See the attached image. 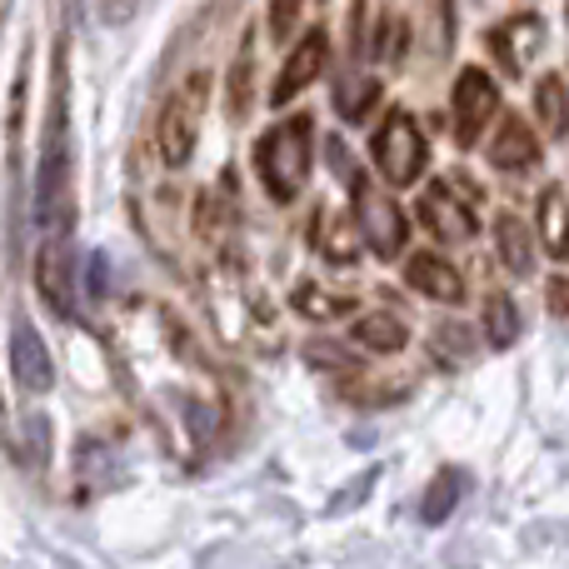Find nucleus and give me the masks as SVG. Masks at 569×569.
<instances>
[{"mask_svg": "<svg viewBox=\"0 0 569 569\" xmlns=\"http://www.w3.org/2000/svg\"><path fill=\"white\" fill-rule=\"evenodd\" d=\"M350 196H355V220H360L365 246H370L380 260H395V256L405 250V240H410V226H405V210L395 206V196L375 190L370 180H365V170L350 180Z\"/></svg>", "mask_w": 569, "mask_h": 569, "instance_id": "obj_4", "label": "nucleus"}, {"mask_svg": "<svg viewBox=\"0 0 569 569\" xmlns=\"http://www.w3.org/2000/svg\"><path fill=\"white\" fill-rule=\"evenodd\" d=\"M36 230L40 240H66L76 230V160H70V116H66V40L56 46L50 110L36 166Z\"/></svg>", "mask_w": 569, "mask_h": 569, "instance_id": "obj_1", "label": "nucleus"}, {"mask_svg": "<svg viewBox=\"0 0 569 569\" xmlns=\"http://www.w3.org/2000/svg\"><path fill=\"white\" fill-rule=\"evenodd\" d=\"M290 310H300L305 320H335V315L355 310V305H350V295H330V290H320V284H295Z\"/></svg>", "mask_w": 569, "mask_h": 569, "instance_id": "obj_21", "label": "nucleus"}, {"mask_svg": "<svg viewBox=\"0 0 569 569\" xmlns=\"http://www.w3.org/2000/svg\"><path fill=\"white\" fill-rule=\"evenodd\" d=\"M370 156L390 186H415V180L425 176V160H430V146H425V136H420V120H415L410 110L395 106L390 116L380 120V130H375Z\"/></svg>", "mask_w": 569, "mask_h": 569, "instance_id": "obj_3", "label": "nucleus"}, {"mask_svg": "<svg viewBox=\"0 0 569 569\" xmlns=\"http://www.w3.org/2000/svg\"><path fill=\"white\" fill-rule=\"evenodd\" d=\"M106 256H90V290H96V295H106L110 290V276H106Z\"/></svg>", "mask_w": 569, "mask_h": 569, "instance_id": "obj_30", "label": "nucleus"}, {"mask_svg": "<svg viewBox=\"0 0 569 569\" xmlns=\"http://www.w3.org/2000/svg\"><path fill=\"white\" fill-rule=\"evenodd\" d=\"M540 240L555 260H569V196L560 186L540 190Z\"/></svg>", "mask_w": 569, "mask_h": 569, "instance_id": "obj_18", "label": "nucleus"}, {"mask_svg": "<svg viewBox=\"0 0 569 569\" xmlns=\"http://www.w3.org/2000/svg\"><path fill=\"white\" fill-rule=\"evenodd\" d=\"M415 216H420L425 230H430L435 240H445V246H460V240H470L475 230H480L475 226L470 200H460L450 186H440V180L420 196V210H415Z\"/></svg>", "mask_w": 569, "mask_h": 569, "instance_id": "obj_8", "label": "nucleus"}, {"mask_svg": "<svg viewBox=\"0 0 569 569\" xmlns=\"http://www.w3.org/2000/svg\"><path fill=\"white\" fill-rule=\"evenodd\" d=\"M305 360H310L315 370H335V375L355 370V355L345 350V345H335V340H310L305 345Z\"/></svg>", "mask_w": 569, "mask_h": 569, "instance_id": "obj_23", "label": "nucleus"}, {"mask_svg": "<svg viewBox=\"0 0 569 569\" xmlns=\"http://www.w3.org/2000/svg\"><path fill=\"white\" fill-rule=\"evenodd\" d=\"M540 40H545L540 16H515V20H505V26L490 30V50L500 56V66L510 70V76H520L525 60L540 50Z\"/></svg>", "mask_w": 569, "mask_h": 569, "instance_id": "obj_13", "label": "nucleus"}, {"mask_svg": "<svg viewBox=\"0 0 569 569\" xmlns=\"http://www.w3.org/2000/svg\"><path fill=\"white\" fill-rule=\"evenodd\" d=\"M360 220H350V216H340V210H320V220L310 226V240H315V250H320L325 260H335V266H350L355 256H360Z\"/></svg>", "mask_w": 569, "mask_h": 569, "instance_id": "obj_14", "label": "nucleus"}, {"mask_svg": "<svg viewBox=\"0 0 569 569\" xmlns=\"http://www.w3.org/2000/svg\"><path fill=\"white\" fill-rule=\"evenodd\" d=\"M196 230L206 240H216L220 230H230V206H226V196H220V190H200V196H196Z\"/></svg>", "mask_w": 569, "mask_h": 569, "instance_id": "obj_22", "label": "nucleus"}, {"mask_svg": "<svg viewBox=\"0 0 569 569\" xmlns=\"http://www.w3.org/2000/svg\"><path fill=\"white\" fill-rule=\"evenodd\" d=\"M535 116H540V126L555 140L569 136V90L560 76H540V86H535Z\"/></svg>", "mask_w": 569, "mask_h": 569, "instance_id": "obj_19", "label": "nucleus"}, {"mask_svg": "<svg viewBox=\"0 0 569 569\" xmlns=\"http://www.w3.org/2000/svg\"><path fill=\"white\" fill-rule=\"evenodd\" d=\"M325 60H330V36H325L320 26L310 30V36H300V46L284 56L276 86H270V106H290L295 96H300L305 86H315V76L325 70Z\"/></svg>", "mask_w": 569, "mask_h": 569, "instance_id": "obj_7", "label": "nucleus"}, {"mask_svg": "<svg viewBox=\"0 0 569 569\" xmlns=\"http://www.w3.org/2000/svg\"><path fill=\"white\" fill-rule=\"evenodd\" d=\"M455 140L460 146H475V136H480L485 126L495 120V110H500V86H495L490 70L470 66L460 70V80H455Z\"/></svg>", "mask_w": 569, "mask_h": 569, "instance_id": "obj_6", "label": "nucleus"}, {"mask_svg": "<svg viewBox=\"0 0 569 569\" xmlns=\"http://www.w3.org/2000/svg\"><path fill=\"white\" fill-rule=\"evenodd\" d=\"M375 100H380V80H360V90H355V96H350V90L340 96V116L345 120H365Z\"/></svg>", "mask_w": 569, "mask_h": 569, "instance_id": "obj_25", "label": "nucleus"}, {"mask_svg": "<svg viewBox=\"0 0 569 569\" xmlns=\"http://www.w3.org/2000/svg\"><path fill=\"white\" fill-rule=\"evenodd\" d=\"M355 340H360V350L400 355L405 345H410V330H405V320H395L390 310H370L355 320Z\"/></svg>", "mask_w": 569, "mask_h": 569, "instance_id": "obj_17", "label": "nucleus"}, {"mask_svg": "<svg viewBox=\"0 0 569 569\" xmlns=\"http://www.w3.org/2000/svg\"><path fill=\"white\" fill-rule=\"evenodd\" d=\"M310 150H315V120L310 116L280 120L276 130H266V136L256 140V170H260V180H266L270 200L290 206V200L300 196L305 180H310Z\"/></svg>", "mask_w": 569, "mask_h": 569, "instance_id": "obj_2", "label": "nucleus"}, {"mask_svg": "<svg viewBox=\"0 0 569 569\" xmlns=\"http://www.w3.org/2000/svg\"><path fill=\"white\" fill-rule=\"evenodd\" d=\"M405 280H410L420 295L440 300V305H460L465 300V276L445 256H435V250H420V256H410V266H405Z\"/></svg>", "mask_w": 569, "mask_h": 569, "instance_id": "obj_11", "label": "nucleus"}, {"mask_svg": "<svg viewBox=\"0 0 569 569\" xmlns=\"http://www.w3.org/2000/svg\"><path fill=\"white\" fill-rule=\"evenodd\" d=\"M405 50V20L400 16H385L380 20V40H375V56L380 60H395Z\"/></svg>", "mask_w": 569, "mask_h": 569, "instance_id": "obj_28", "label": "nucleus"}, {"mask_svg": "<svg viewBox=\"0 0 569 569\" xmlns=\"http://www.w3.org/2000/svg\"><path fill=\"white\" fill-rule=\"evenodd\" d=\"M495 246H500V260L510 276H535V236L515 210H505V216L495 220Z\"/></svg>", "mask_w": 569, "mask_h": 569, "instance_id": "obj_15", "label": "nucleus"}, {"mask_svg": "<svg viewBox=\"0 0 569 569\" xmlns=\"http://www.w3.org/2000/svg\"><path fill=\"white\" fill-rule=\"evenodd\" d=\"M36 290L46 300V310L56 315H70L76 305V270H70V250L66 240H46L36 256Z\"/></svg>", "mask_w": 569, "mask_h": 569, "instance_id": "obj_9", "label": "nucleus"}, {"mask_svg": "<svg viewBox=\"0 0 569 569\" xmlns=\"http://www.w3.org/2000/svg\"><path fill=\"white\" fill-rule=\"evenodd\" d=\"M540 136H535L530 126H525L520 116H505L500 120V130H495V140H490V160L500 170H515V176H520V170H535L540 166Z\"/></svg>", "mask_w": 569, "mask_h": 569, "instance_id": "obj_12", "label": "nucleus"}, {"mask_svg": "<svg viewBox=\"0 0 569 569\" xmlns=\"http://www.w3.org/2000/svg\"><path fill=\"white\" fill-rule=\"evenodd\" d=\"M465 490H470V475L460 470V465H445L440 475L430 480V490H425V525H445L455 510H460Z\"/></svg>", "mask_w": 569, "mask_h": 569, "instance_id": "obj_16", "label": "nucleus"}, {"mask_svg": "<svg viewBox=\"0 0 569 569\" xmlns=\"http://www.w3.org/2000/svg\"><path fill=\"white\" fill-rule=\"evenodd\" d=\"M250 76H256V66H250V50L240 56V66L230 70V120H246L250 116Z\"/></svg>", "mask_w": 569, "mask_h": 569, "instance_id": "obj_24", "label": "nucleus"}, {"mask_svg": "<svg viewBox=\"0 0 569 569\" xmlns=\"http://www.w3.org/2000/svg\"><path fill=\"white\" fill-rule=\"evenodd\" d=\"M300 6H305V0H270V36H276V40H284V36H290V30L295 26H300Z\"/></svg>", "mask_w": 569, "mask_h": 569, "instance_id": "obj_27", "label": "nucleus"}, {"mask_svg": "<svg viewBox=\"0 0 569 569\" xmlns=\"http://www.w3.org/2000/svg\"><path fill=\"white\" fill-rule=\"evenodd\" d=\"M10 370H16L20 390L30 395H46L56 385V365H50V350L36 335V325H16V335H10Z\"/></svg>", "mask_w": 569, "mask_h": 569, "instance_id": "obj_10", "label": "nucleus"}, {"mask_svg": "<svg viewBox=\"0 0 569 569\" xmlns=\"http://www.w3.org/2000/svg\"><path fill=\"white\" fill-rule=\"evenodd\" d=\"M515 335H520V310H515L510 295H490L485 300V340L495 345V350H510Z\"/></svg>", "mask_w": 569, "mask_h": 569, "instance_id": "obj_20", "label": "nucleus"}, {"mask_svg": "<svg viewBox=\"0 0 569 569\" xmlns=\"http://www.w3.org/2000/svg\"><path fill=\"white\" fill-rule=\"evenodd\" d=\"M565 20H569V6H565Z\"/></svg>", "mask_w": 569, "mask_h": 569, "instance_id": "obj_31", "label": "nucleus"}, {"mask_svg": "<svg viewBox=\"0 0 569 569\" xmlns=\"http://www.w3.org/2000/svg\"><path fill=\"white\" fill-rule=\"evenodd\" d=\"M200 96H206V76H196L180 96L166 100L160 110V126H156V146L166 166H186L196 156V130H200Z\"/></svg>", "mask_w": 569, "mask_h": 569, "instance_id": "obj_5", "label": "nucleus"}, {"mask_svg": "<svg viewBox=\"0 0 569 569\" xmlns=\"http://www.w3.org/2000/svg\"><path fill=\"white\" fill-rule=\"evenodd\" d=\"M435 350L445 355V360L450 365H460V355H465V345H475V335L465 330V325H440V330H435Z\"/></svg>", "mask_w": 569, "mask_h": 569, "instance_id": "obj_26", "label": "nucleus"}, {"mask_svg": "<svg viewBox=\"0 0 569 569\" xmlns=\"http://www.w3.org/2000/svg\"><path fill=\"white\" fill-rule=\"evenodd\" d=\"M545 300H550V315L560 325H569V276H555L550 290H545Z\"/></svg>", "mask_w": 569, "mask_h": 569, "instance_id": "obj_29", "label": "nucleus"}]
</instances>
